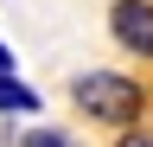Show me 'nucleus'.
I'll return each instance as SVG.
<instances>
[{
  "label": "nucleus",
  "mask_w": 153,
  "mask_h": 147,
  "mask_svg": "<svg viewBox=\"0 0 153 147\" xmlns=\"http://www.w3.org/2000/svg\"><path fill=\"white\" fill-rule=\"evenodd\" d=\"M70 102H76V115H89L102 128H140L147 83H134L128 70H83V77L70 83Z\"/></svg>",
  "instance_id": "1"
},
{
  "label": "nucleus",
  "mask_w": 153,
  "mask_h": 147,
  "mask_svg": "<svg viewBox=\"0 0 153 147\" xmlns=\"http://www.w3.org/2000/svg\"><path fill=\"white\" fill-rule=\"evenodd\" d=\"M108 39L134 51V58H153V0H115L108 7Z\"/></svg>",
  "instance_id": "2"
},
{
  "label": "nucleus",
  "mask_w": 153,
  "mask_h": 147,
  "mask_svg": "<svg viewBox=\"0 0 153 147\" xmlns=\"http://www.w3.org/2000/svg\"><path fill=\"white\" fill-rule=\"evenodd\" d=\"M0 115H38V90L13 70H0Z\"/></svg>",
  "instance_id": "3"
},
{
  "label": "nucleus",
  "mask_w": 153,
  "mask_h": 147,
  "mask_svg": "<svg viewBox=\"0 0 153 147\" xmlns=\"http://www.w3.org/2000/svg\"><path fill=\"white\" fill-rule=\"evenodd\" d=\"M13 141H19V147H83L76 134H64V128H45V122H32L26 134H13Z\"/></svg>",
  "instance_id": "4"
},
{
  "label": "nucleus",
  "mask_w": 153,
  "mask_h": 147,
  "mask_svg": "<svg viewBox=\"0 0 153 147\" xmlns=\"http://www.w3.org/2000/svg\"><path fill=\"white\" fill-rule=\"evenodd\" d=\"M115 147H153V128H121V141Z\"/></svg>",
  "instance_id": "5"
},
{
  "label": "nucleus",
  "mask_w": 153,
  "mask_h": 147,
  "mask_svg": "<svg viewBox=\"0 0 153 147\" xmlns=\"http://www.w3.org/2000/svg\"><path fill=\"white\" fill-rule=\"evenodd\" d=\"M0 70H13V51H7V45H0Z\"/></svg>",
  "instance_id": "6"
}]
</instances>
